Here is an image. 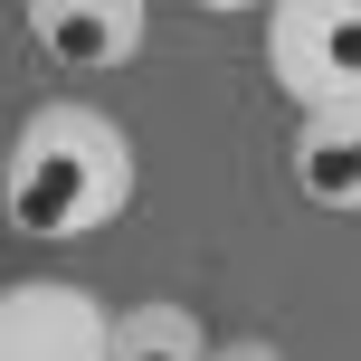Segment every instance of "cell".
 Masks as SVG:
<instances>
[{"mask_svg":"<svg viewBox=\"0 0 361 361\" xmlns=\"http://www.w3.org/2000/svg\"><path fill=\"white\" fill-rule=\"evenodd\" d=\"M0 162H10V124H0Z\"/></svg>","mask_w":361,"mask_h":361,"instance_id":"cell-8","label":"cell"},{"mask_svg":"<svg viewBox=\"0 0 361 361\" xmlns=\"http://www.w3.org/2000/svg\"><path fill=\"white\" fill-rule=\"evenodd\" d=\"M267 76L305 114L361 105V0H276L267 10Z\"/></svg>","mask_w":361,"mask_h":361,"instance_id":"cell-2","label":"cell"},{"mask_svg":"<svg viewBox=\"0 0 361 361\" xmlns=\"http://www.w3.org/2000/svg\"><path fill=\"white\" fill-rule=\"evenodd\" d=\"M286 171L314 209H361V105H333V114H305L286 143Z\"/></svg>","mask_w":361,"mask_h":361,"instance_id":"cell-5","label":"cell"},{"mask_svg":"<svg viewBox=\"0 0 361 361\" xmlns=\"http://www.w3.org/2000/svg\"><path fill=\"white\" fill-rule=\"evenodd\" d=\"M133 133L86 95H48L19 114L10 162H0V219L19 238H95L133 209Z\"/></svg>","mask_w":361,"mask_h":361,"instance_id":"cell-1","label":"cell"},{"mask_svg":"<svg viewBox=\"0 0 361 361\" xmlns=\"http://www.w3.org/2000/svg\"><path fill=\"white\" fill-rule=\"evenodd\" d=\"M19 38L48 57L57 76H114L152 48V10L143 0H29Z\"/></svg>","mask_w":361,"mask_h":361,"instance_id":"cell-4","label":"cell"},{"mask_svg":"<svg viewBox=\"0 0 361 361\" xmlns=\"http://www.w3.org/2000/svg\"><path fill=\"white\" fill-rule=\"evenodd\" d=\"M114 305L76 276H10L0 286V361H105Z\"/></svg>","mask_w":361,"mask_h":361,"instance_id":"cell-3","label":"cell"},{"mask_svg":"<svg viewBox=\"0 0 361 361\" xmlns=\"http://www.w3.org/2000/svg\"><path fill=\"white\" fill-rule=\"evenodd\" d=\"M105 361H209V333H200L190 305H171V295H143V305L114 314V343Z\"/></svg>","mask_w":361,"mask_h":361,"instance_id":"cell-6","label":"cell"},{"mask_svg":"<svg viewBox=\"0 0 361 361\" xmlns=\"http://www.w3.org/2000/svg\"><path fill=\"white\" fill-rule=\"evenodd\" d=\"M209 361H295V352L267 343V333H228V343H209Z\"/></svg>","mask_w":361,"mask_h":361,"instance_id":"cell-7","label":"cell"}]
</instances>
